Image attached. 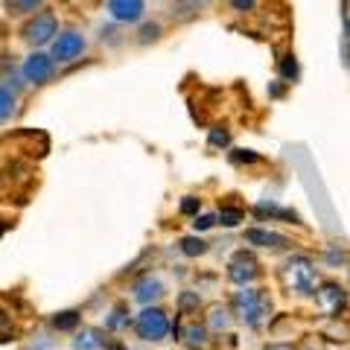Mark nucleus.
<instances>
[{
    "mask_svg": "<svg viewBox=\"0 0 350 350\" xmlns=\"http://www.w3.org/2000/svg\"><path fill=\"white\" fill-rule=\"evenodd\" d=\"M231 306H234V312L239 315V321L248 324V327H260L271 312L269 295L262 289H251V286H239V292H234Z\"/></svg>",
    "mask_w": 350,
    "mask_h": 350,
    "instance_id": "f257e3e1",
    "label": "nucleus"
},
{
    "mask_svg": "<svg viewBox=\"0 0 350 350\" xmlns=\"http://www.w3.org/2000/svg\"><path fill=\"white\" fill-rule=\"evenodd\" d=\"M283 283L298 295H315V289H319V269L306 254H295L283 266Z\"/></svg>",
    "mask_w": 350,
    "mask_h": 350,
    "instance_id": "f03ea898",
    "label": "nucleus"
},
{
    "mask_svg": "<svg viewBox=\"0 0 350 350\" xmlns=\"http://www.w3.org/2000/svg\"><path fill=\"white\" fill-rule=\"evenodd\" d=\"M262 275L260 271V262L257 257L251 254V251H237V254L228 260V278H231V283H237V286H251L257 278Z\"/></svg>",
    "mask_w": 350,
    "mask_h": 350,
    "instance_id": "7ed1b4c3",
    "label": "nucleus"
},
{
    "mask_svg": "<svg viewBox=\"0 0 350 350\" xmlns=\"http://www.w3.org/2000/svg\"><path fill=\"white\" fill-rule=\"evenodd\" d=\"M135 327H137L140 338H146V342H163L167 333H170V319H167V312H163V310L146 306V310L137 315Z\"/></svg>",
    "mask_w": 350,
    "mask_h": 350,
    "instance_id": "20e7f679",
    "label": "nucleus"
},
{
    "mask_svg": "<svg viewBox=\"0 0 350 350\" xmlns=\"http://www.w3.org/2000/svg\"><path fill=\"white\" fill-rule=\"evenodd\" d=\"M315 304H319L330 319H338V312L347 306V289L338 286L336 280H324V283H319V289H315Z\"/></svg>",
    "mask_w": 350,
    "mask_h": 350,
    "instance_id": "39448f33",
    "label": "nucleus"
},
{
    "mask_svg": "<svg viewBox=\"0 0 350 350\" xmlns=\"http://www.w3.org/2000/svg\"><path fill=\"white\" fill-rule=\"evenodd\" d=\"M53 70H56V62H53V56H44V53H32L24 62V79L32 85H47L53 79Z\"/></svg>",
    "mask_w": 350,
    "mask_h": 350,
    "instance_id": "423d86ee",
    "label": "nucleus"
},
{
    "mask_svg": "<svg viewBox=\"0 0 350 350\" xmlns=\"http://www.w3.org/2000/svg\"><path fill=\"white\" fill-rule=\"evenodd\" d=\"M82 50H85V38L79 36V32H62V36L53 41V62H73V59H79L82 56Z\"/></svg>",
    "mask_w": 350,
    "mask_h": 350,
    "instance_id": "0eeeda50",
    "label": "nucleus"
},
{
    "mask_svg": "<svg viewBox=\"0 0 350 350\" xmlns=\"http://www.w3.org/2000/svg\"><path fill=\"white\" fill-rule=\"evenodd\" d=\"M56 29H59L56 18H53L50 12H41V15H36V21H29V24L24 27V38L29 44H47L53 36H56Z\"/></svg>",
    "mask_w": 350,
    "mask_h": 350,
    "instance_id": "6e6552de",
    "label": "nucleus"
},
{
    "mask_svg": "<svg viewBox=\"0 0 350 350\" xmlns=\"http://www.w3.org/2000/svg\"><path fill=\"white\" fill-rule=\"evenodd\" d=\"M243 239L248 245L254 248H271V251H280V248H289L292 243L283 234H275V231H266V228H248L243 234Z\"/></svg>",
    "mask_w": 350,
    "mask_h": 350,
    "instance_id": "1a4fd4ad",
    "label": "nucleus"
},
{
    "mask_svg": "<svg viewBox=\"0 0 350 350\" xmlns=\"http://www.w3.org/2000/svg\"><path fill=\"white\" fill-rule=\"evenodd\" d=\"M108 15L120 24H135L144 15V0H108Z\"/></svg>",
    "mask_w": 350,
    "mask_h": 350,
    "instance_id": "9d476101",
    "label": "nucleus"
},
{
    "mask_svg": "<svg viewBox=\"0 0 350 350\" xmlns=\"http://www.w3.org/2000/svg\"><path fill=\"white\" fill-rule=\"evenodd\" d=\"M163 295V283L158 278H144L135 283V298L140 304H149V301H158Z\"/></svg>",
    "mask_w": 350,
    "mask_h": 350,
    "instance_id": "9b49d317",
    "label": "nucleus"
},
{
    "mask_svg": "<svg viewBox=\"0 0 350 350\" xmlns=\"http://www.w3.org/2000/svg\"><path fill=\"white\" fill-rule=\"evenodd\" d=\"M254 213H257V216L286 219V222H292V225H301V216H298V213L289 211V207H280V204H275V202H260V204L254 207Z\"/></svg>",
    "mask_w": 350,
    "mask_h": 350,
    "instance_id": "f8f14e48",
    "label": "nucleus"
},
{
    "mask_svg": "<svg viewBox=\"0 0 350 350\" xmlns=\"http://www.w3.org/2000/svg\"><path fill=\"white\" fill-rule=\"evenodd\" d=\"M103 347H105V342L100 338V333H96V330H85L73 342V350H103Z\"/></svg>",
    "mask_w": 350,
    "mask_h": 350,
    "instance_id": "ddd939ff",
    "label": "nucleus"
},
{
    "mask_svg": "<svg viewBox=\"0 0 350 350\" xmlns=\"http://www.w3.org/2000/svg\"><path fill=\"white\" fill-rule=\"evenodd\" d=\"M207 327H213V330H228V327H231V310H228V306H213L211 319H207Z\"/></svg>",
    "mask_w": 350,
    "mask_h": 350,
    "instance_id": "4468645a",
    "label": "nucleus"
},
{
    "mask_svg": "<svg viewBox=\"0 0 350 350\" xmlns=\"http://www.w3.org/2000/svg\"><path fill=\"white\" fill-rule=\"evenodd\" d=\"M184 338H187V347H204L207 345V327L204 324H190Z\"/></svg>",
    "mask_w": 350,
    "mask_h": 350,
    "instance_id": "2eb2a0df",
    "label": "nucleus"
},
{
    "mask_svg": "<svg viewBox=\"0 0 350 350\" xmlns=\"http://www.w3.org/2000/svg\"><path fill=\"white\" fill-rule=\"evenodd\" d=\"M15 114V96L9 94V88L0 85V123H6Z\"/></svg>",
    "mask_w": 350,
    "mask_h": 350,
    "instance_id": "dca6fc26",
    "label": "nucleus"
},
{
    "mask_svg": "<svg viewBox=\"0 0 350 350\" xmlns=\"http://www.w3.org/2000/svg\"><path fill=\"white\" fill-rule=\"evenodd\" d=\"M181 251L187 257H202L207 251V243H204V239H199V237H184L181 239Z\"/></svg>",
    "mask_w": 350,
    "mask_h": 350,
    "instance_id": "f3484780",
    "label": "nucleus"
},
{
    "mask_svg": "<svg viewBox=\"0 0 350 350\" xmlns=\"http://www.w3.org/2000/svg\"><path fill=\"white\" fill-rule=\"evenodd\" d=\"M41 6V0H6V9L12 15H29Z\"/></svg>",
    "mask_w": 350,
    "mask_h": 350,
    "instance_id": "a211bd4d",
    "label": "nucleus"
},
{
    "mask_svg": "<svg viewBox=\"0 0 350 350\" xmlns=\"http://www.w3.org/2000/svg\"><path fill=\"white\" fill-rule=\"evenodd\" d=\"M245 219V213L239 211V207H222L219 211V222H222L225 228H234V225H239Z\"/></svg>",
    "mask_w": 350,
    "mask_h": 350,
    "instance_id": "6ab92c4d",
    "label": "nucleus"
},
{
    "mask_svg": "<svg viewBox=\"0 0 350 350\" xmlns=\"http://www.w3.org/2000/svg\"><path fill=\"white\" fill-rule=\"evenodd\" d=\"M76 324H79V312H73V310L59 312L56 319H53V327H56V330H73Z\"/></svg>",
    "mask_w": 350,
    "mask_h": 350,
    "instance_id": "aec40b11",
    "label": "nucleus"
},
{
    "mask_svg": "<svg viewBox=\"0 0 350 350\" xmlns=\"http://www.w3.org/2000/svg\"><path fill=\"white\" fill-rule=\"evenodd\" d=\"M280 73H283V79H286V82H295V79H298V62H295V56H286V59H283L280 62Z\"/></svg>",
    "mask_w": 350,
    "mask_h": 350,
    "instance_id": "412c9836",
    "label": "nucleus"
},
{
    "mask_svg": "<svg viewBox=\"0 0 350 350\" xmlns=\"http://www.w3.org/2000/svg\"><path fill=\"white\" fill-rule=\"evenodd\" d=\"M231 161L234 163H260L262 158L257 155V152H251V149H237V152H231Z\"/></svg>",
    "mask_w": 350,
    "mask_h": 350,
    "instance_id": "4be33fe9",
    "label": "nucleus"
},
{
    "mask_svg": "<svg viewBox=\"0 0 350 350\" xmlns=\"http://www.w3.org/2000/svg\"><path fill=\"white\" fill-rule=\"evenodd\" d=\"M199 304H202L199 292H184L181 298H178V306H181L184 312H190V310H199Z\"/></svg>",
    "mask_w": 350,
    "mask_h": 350,
    "instance_id": "5701e85b",
    "label": "nucleus"
},
{
    "mask_svg": "<svg viewBox=\"0 0 350 350\" xmlns=\"http://www.w3.org/2000/svg\"><path fill=\"white\" fill-rule=\"evenodd\" d=\"M216 222H219V216H211V213H204V216H196L193 228H196V231H207V228H213Z\"/></svg>",
    "mask_w": 350,
    "mask_h": 350,
    "instance_id": "b1692460",
    "label": "nucleus"
},
{
    "mask_svg": "<svg viewBox=\"0 0 350 350\" xmlns=\"http://www.w3.org/2000/svg\"><path fill=\"white\" fill-rule=\"evenodd\" d=\"M199 207H202V199H196V196H187V199L181 202V213L193 216V213H199Z\"/></svg>",
    "mask_w": 350,
    "mask_h": 350,
    "instance_id": "393cba45",
    "label": "nucleus"
},
{
    "mask_svg": "<svg viewBox=\"0 0 350 350\" xmlns=\"http://www.w3.org/2000/svg\"><path fill=\"white\" fill-rule=\"evenodd\" d=\"M158 36H161V27H158V24H146L144 29H140V41H144V44L155 41Z\"/></svg>",
    "mask_w": 350,
    "mask_h": 350,
    "instance_id": "a878e982",
    "label": "nucleus"
},
{
    "mask_svg": "<svg viewBox=\"0 0 350 350\" xmlns=\"http://www.w3.org/2000/svg\"><path fill=\"white\" fill-rule=\"evenodd\" d=\"M228 144H231V135H228V131H219V129L211 131V146H228Z\"/></svg>",
    "mask_w": 350,
    "mask_h": 350,
    "instance_id": "bb28decb",
    "label": "nucleus"
},
{
    "mask_svg": "<svg viewBox=\"0 0 350 350\" xmlns=\"http://www.w3.org/2000/svg\"><path fill=\"white\" fill-rule=\"evenodd\" d=\"M260 0H231V6L237 9V12H254Z\"/></svg>",
    "mask_w": 350,
    "mask_h": 350,
    "instance_id": "cd10ccee",
    "label": "nucleus"
},
{
    "mask_svg": "<svg viewBox=\"0 0 350 350\" xmlns=\"http://www.w3.org/2000/svg\"><path fill=\"white\" fill-rule=\"evenodd\" d=\"M345 260H347L345 251H338V248H330V251H327V262H330V266H336V262H345Z\"/></svg>",
    "mask_w": 350,
    "mask_h": 350,
    "instance_id": "c85d7f7f",
    "label": "nucleus"
},
{
    "mask_svg": "<svg viewBox=\"0 0 350 350\" xmlns=\"http://www.w3.org/2000/svg\"><path fill=\"white\" fill-rule=\"evenodd\" d=\"M266 350H295L292 345H266Z\"/></svg>",
    "mask_w": 350,
    "mask_h": 350,
    "instance_id": "c756f323",
    "label": "nucleus"
},
{
    "mask_svg": "<svg viewBox=\"0 0 350 350\" xmlns=\"http://www.w3.org/2000/svg\"><path fill=\"white\" fill-rule=\"evenodd\" d=\"M345 36H347V41H350V18H347V27H345Z\"/></svg>",
    "mask_w": 350,
    "mask_h": 350,
    "instance_id": "7c9ffc66",
    "label": "nucleus"
}]
</instances>
